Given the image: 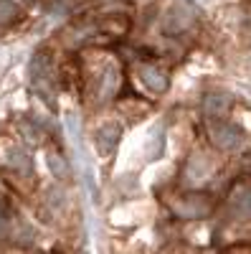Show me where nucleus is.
Segmentation results:
<instances>
[{"mask_svg": "<svg viewBox=\"0 0 251 254\" xmlns=\"http://www.w3.org/2000/svg\"><path fill=\"white\" fill-rule=\"evenodd\" d=\"M5 163L8 165H15L18 171H23V168H26V171H31V155L23 150V147H10Z\"/></svg>", "mask_w": 251, "mask_h": 254, "instance_id": "6e6552de", "label": "nucleus"}, {"mask_svg": "<svg viewBox=\"0 0 251 254\" xmlns=\"http://www.w3.org/2000/svg\"><path fill=\"white\" fill-rule=\"evenodd\" d=\"M140 79L145 81V87H150L157 94L167 89V74L160 66H152V64H145L142 71H140Z\"/></svg>", "mask_w": 251, "mask_h": 254, "instance_id": "20e7f679", "label": "nucleus"}, {"mask_svg": "<svg viewBox=\"0 0 251 254\" xmlns=\"http://www.w3.org/2000/svg\"><path fill=\"white\" fill-rule=\"evenodd\" d=\"M18 8L10 3V0H0V23H8L10 18H15Z\"/></svg>", "mask_w": 251, "mask_h": 254, "instance_id": "f8f14e48", "label": "nucleus"}, {"mask_svg": "<svg viewBox=\"0 0 251 254\" xmlns=\"http://www.w3.org/2000/svg\"><path fill=\"white\" fill-rule=\"evenodd\" d=\"M208 137H211V142L223 153H234L244 145L241 127H236L231 122H221L218 117H213L211 122H208Z\"/></svg>", "mask_w": 251, "mask_h": 254, "instance_id": "f257e3e1", "label": "nucleus"}, {"mask_svg": "<svg viewBox=\"0 0 251 254\" xmlns=\"http://www.w3.org/2000/svg\"><path fill=\"white\" fill-rule=\"evenodd\" d=\"M46 163H49V168H51V173L61 181V178H66L69 176V165H66V160L61 158L58 153H49V158H46Z\"/></svg>", "mask_w": 251, "mask_h": 254, "instance_id": "9d476101", "label": "nucleus"}, {"mask_svg": "<svg viewBox=\"0 0 251 254\" xmlns=\"http://www.w3.org/2000/svg\"><path fill=\"white\" fill-rule=\"evenodd\" d=\"M231 208L234 214L241 216V219H251V186L241 188L239 193L231 198Z\"/></svg>", "mask_w": 251, "mask_h": 254, "instance_id": "0eeeda50", "label": "nucleus"}, {"mask_svg": "<svg viewBox=\"0 0 251 254\" xmlns=\"http://www.w3.org/2000/svg\"><path fill=\"white\" fill-rule=\"evenodd\" d=\"M191 23H193V10L175 8V10L167 13V23H165V28H167V31H173V33H178V31L188 28Z\"/></svg>", "mask_w": 251, "mask_h": 254, "instance_id": "423d86ee", "label": "nucleus"}, {"mask_svg": "<svg viewBox=\"0 0 251 254\" xmlns=\"http://www.w3.org/2000/svg\"><path fill=\"white\" fill-rule=\"evenodd\" d=\"M228 107H231V97L221 94V92H211V94H205V99H203V112L208 115V120L226 115Z\"/></svg>", "mask_w": 251, "mask_h": 254, "instance_id": "39448f33", "label": "nucleus"}, {"mask_svg": "<svg viewBox=\"0 0 251 254\" xmlns=\"http://www.w3.org/2000/svg\"><path fill=\"white\" fill-rule=\"evenodd\" d=\"M10 237V216L5 214V211H0V239Z\"/></svg>", "mask_w": 251, "mask_h": 254, "instance_id": "ddd939ff", "label": "nucleus"}, {"mask_svg": "<svg viewBox=\"0 0 251 254\" xmlns=\"http://www.w3.org/2000/svg\"><path fill=\"white\" fill-rule=\"evenodd\" d=\"M208 171H211V163H208L205 158H201V155H196L191 160V165H188V173H191L193 181H203L208 176Z\"/></svg>", "mask_w": 251, "mask_h": 254, "instance_id": "1a4fd4ad", "label": "nucleus"}, {"mask_svg": "<svg viewBox=\"0 0 251 254\" xmlns=\"http://www.w3.org/2000/svg\"><path fill=\"white\" fill-rule=\"evenodd\" d=\"M114 81H117L114 66H107V71H104V76H101V94L104 97H109L114 92Z\"/></svg>", "mask_w": 251, "mask_h": 254, "instance_id": "9b49d317", "label": "nucleus"}, {"mask_svg": "<svg viewBox=\"0 0 251 254\" xmlns=\"http://www.w3.org/2000/svg\"><path fill=\"white\" fill-rule=\"evenodd\" d=\"M173 211L183 219H203L208 211H211V201L203 193H188V196H183L173 203Z\"/></svg>", "mask_w": 251, "mask_h": 254, "instance_id": "f03ea898", "label": "nucleus"}, {"mask_svg": "<svg viewBox=\"0 0 251 254\" xmlns=\"http://www.w3.org/2000/svg\"><path fill=\"white\" fill-rule=\"evenodd\" d=\"M119 137H122V127H119L117 122L101 125L99 130H97V147H99V153H101V155L114 153V147L119 145Z\"/></svg>", "mask_w": 251, "mask_h": 254, "instance_id": "7ed1b4c3", "label": "nucleus"}]
</instances>
